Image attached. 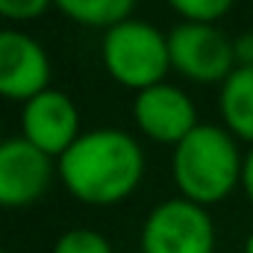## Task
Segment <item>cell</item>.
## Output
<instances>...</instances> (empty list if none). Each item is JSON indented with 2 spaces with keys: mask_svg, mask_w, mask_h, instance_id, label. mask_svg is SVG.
Returning <instances> with one entry per match:
<instances>
[{
  "mask_svg": "<svg viewBox=\"0 0 253 253\" xmlns=\"http://www.w3.org/2000/svg\"><path fill=\"white\" fill-rule=\"evenodd\" d=\"M141 144L115 126L85 129L56 159V177L65 191L85 206L124 203L144 180Z\"/></svg>",
  "mask_w": 253,
  "mask_h": 253,
  "instance_id": "cell-1",
  "label": "cell"
},
{
  "mask_svg": "<svg viewBox=\"0 0 253 253\" xmlns=\"http://www.w3.org/2000/svg\"><path fill=\"white\" fill-rule=\"evenodd\" d=\"M245 153L239 138L221 124H197L171 153V174L180 197L215 206L242 186Z\"/></svg>",
  "mask_w": 253,
  "mask_h": 253,
  "instance_id": "cell-2",
  "label": "cell"
},
{
  "mask_svg": "<svg viewBox=\"0 0 253 253\" xmlns=\"http://www.w3.org/2000/svg\"><path fill=\"white\" fill-rule=\"evenodd\" d=\"M100 59L106 74L135 94L165 83L171 71L168 56V33L141 18H126L121 24L103 30Z\"/></svg>",
  "mask_w": 253,
  "mask_h": 253,
  "instance_id": "cell-3",
  "label": "cell"
},
{
  "mask_svg": "<svg viewBox=\"0 0 253 253\" xmlns=\"http://www.w3.org/2000/svg\"><path fill=\"white\" fill-rule=\"evenodd\" d=\"M138 248L141 253H215L212 215L186 197H168L147 212Z\"/></svg>",
  "mask_w": 253,
  "mask_h": 253,
  "instance_id": "cell-4",
  "label": "cell"
},
{
  "mask_svg": "<svg viewBox=\"0 0 253 253\" xmlns=\"http://www.w3.org/2000/svg\"><path fill=\"white\" fill-rule=\"evenodd\" d=\"M171 68L200 85H221L236 71L233 39L218 24H189L180 21L168 33Z\"/></svg>",
  "mask_w": 253,
  "mask_h": 253,
  "instance_id": "cell-5",
  "label": "cell"
},
{
  "mask_svg": "<svg viewBox=\"0 0 253 253\" xmlns=\"http://www.w3.org/2000/svg\"><path fill=\"white\" fill-rule=\"evenodd\" d=\"M56 177V159L24 135L0 141V209H27L39 203Z\"/></svg>",
  "mask_w": 253,
  "mask_h": 253,
  "instance_id": "cell-6",
  "label": "cell"
},
{
  "mask_svg": "<svg viewBox=\"0 0 253 253\" xmlns=\"http://www.w3.org/2000/svg\"><path fill=\"white\" fill-rule=\"evenodd\" d=\"M132 121L141 129V135H147L156 144H171V147H177L200 124L194 100L180 85H174L168 80L135 94Z\"/></svg>",
  "mask_w": 253,
  "mask_h": 253,
  "instance_id": "cell-7",
  "label": "cell"
},
{
  "mask_svg": "<svg viewBox=\"0 0 253 253\" xmlns=\"http://www.w3.org/2000/svg\"><path fill=\"white\" fill-rule=\"evenodd\" d=\"M50 56L24 30H0V97L27 103L50 88Z\"/></svg>",
  "mask_w": 253,
  "mask_h": 253,
  "instance_id": "cell-8",
  "label": "cell"
},
{
  "mask_svg": "<svg viewBox=\"0 0 253 253\" xmlns=\"http://www.w3.org/2000/svg\"><path fill=\"white\" fill-rule=\"evenodd\" d=\"M21 135L39 150H44L47 156L59 159L83 135L77 103L59 88H47L36 94L21 106Z\"/></svg>",
  "mask_w": 253,
  "mask_h": 253,
  "instance_id": "cell-9",
  "label": "cell"
},
{
  "mask_svg": "<svg viewBox=\"0 0 253 253\" xmlns=\"http://www.w3.org/2000/svg\"><path fill=\"white\" fill-rule=\"evenodd\" d=\"M218 109L224 126L253 147V68H236L221 83Z\"/></svg>",
  "mask_w": 253,
  "mask_h": 253,
  "instance_id": "cell-10",
  "label": "cell"
},
{
  "mask_svg": "<svg viewBox=\"0 0 253 253\" xmlns=\"http://www.w3.org/2000/svg\"><path fill=\"white\" fill-rule=\"evenodd\" d=\"M135 3L138 0H53V6L68 21L83 27H97V30H109L132 18Z\"/></svg>",
  "mask_w": 253,
  "mask_h": 253,
  "instance_id": "cell-11",
  "label": "cell"
},
{
  "mask_svg": "<svg viewBox=\"0 0 253 253\" xmlns=\"http://www.w3.org/2000/svg\"><path fill=\"white\" fill-rule=\"evenodd\" d=\"M165 3L189 24H218L224 15H230L236 0H165Z\"/></svg>",
  "mask_w": 253,
  "mask_h": 253,
  "instance_id": "cell-12",
  "label": "cell"
},
{
  "mask_svg": "<svg viewBox=\"0 0 253 253\" xmlns=\"http://www.w3.org/2000/svg\"><path fill=\"white\" fill-rule=\"evenodd\" d=\"M53 253H115V251H112V242L103 233L88 230V227H74V230H65L56 239Z\"/></svg>",
  "mask_w": 253,
  "mask_h": 253,
  "instance_id": "cell-13",
  "label": "cell"
},
{
  "mask_svg": "<svg viewBox=\"0 0 253 253\" xmlns=\"http://www.w3.org/2000/svg\"><path fill=\"white\" fill-rule=\"evenodd\" d=\"M50 6H53V0H0V18L24 24V21L42 18Z\"/></svg>",
  "mask_w": 253,
  "mask_h": 253,
  "instance_id": "cell-14",
  "label": "cell"
},
{
  "mask_svg": "<svg viewBox=\"0 0 253 253\" xmlns=\"http://www.w3.org/2000/svg\"><path fill=\"white\" fill-rule=\"evenodd\" d=\"M236 68H253V30H245L233 39Z\"/></svg>",
  "mask_w": 253,
  "mask_h": 253,
  "instance_id": "cell-15",
  "label": "cell"
},
{
  "mask_svg": "<svg viewBox=\"0 0 253 253\" xmlns=\"http://www.w3.org/2000/svg\"><path fill=\"white\" fill-rule=\"evenodd\" d=\"M242 189H245V197L251 200L253 206V147L245 153V171H242Z\"/></svg>",
  "mask_w": 253,
  "mask_h": 253,
  "instance_id": "cell-16",
  "label": "cell"
},
{
  "mask_svg": "<svg viewBox=\"0 0 253 253\" xmlns=\"http://www.w3.org/2000/svg\"><path fill=\"white\" fill-rule=\"evenodd\" d=\"M245 253H253V230H251V236L245 239Z\"/></svg>",
  "mask_w": 253,
  "mask_h": 253,
  "instance_id": "cell-17",
  "label": "cell"
},
{
  "mask_svg": "<svg viewBox=\"0 0 253 253\" xmlns=\"http://www.w3.org/2000/svg\"><path fill=\"white\" fill-rule=\"evenodd\" d=\"M0 253H6V251H3V248H0Z\"/></svg>",
  "mask_w": 253,
  "mask_h": 253,
  "instance_id": "cell-18",
  "label": "cell"
},
{
  "mask_svg": "<svg viewBox=\"0 0 253 253\" xmlns=\"http://www.w3.org/2000/svg\"><path fill=\"white\" fill-rule=\"evenodd\" d=\"M0 141H3V138H0Z\"/></svg>",
  "mask_w": 253,
  "mask_h": 253,
  "instance_id": "cell-19",
  "label": "cell"
}]
</instances>
